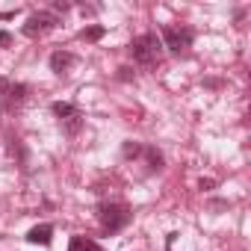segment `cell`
<instances>
[{
	"label": "cell",
	"instance_id": "8",
	"mask_svg": "<svg viewBox=\"0 0 251 251\" xmlns=\"http://www.w3.org/2000/svg\"><path fill=\"white\" fill-rule=\"evenodd\" d=\"M50 109H53V115H59L62 121H65V118L71 121V118H77V115H80L74 103H62V100H56V103H50Z\"/></svg>",
	"mask_w": 251,
	"mask_h": 251
},
{
	"label": "cell",
	"instance_id": "6",
	"mask_svg": "<svg viewBox=\"0 0 251 251\" xmlns=\"http://www.w3.org/2000/svg\"><path fill=\"white\" fill-rule=\"evenodd\" d=\"M50 239H53V227L50 225H36L27 233V242H33V245H50Z\"/></svg>",
	"mask_w": 251,
	"mask_h": 251
},
{
	"label": "cell",
	"instance_id": "3",
	"mask_svg": "<svg viewBox=\"0 0 251 251\" xmlns=\"http://www.w3.org/2000/svg\"><path fill=\"white\" fill-rule=\"evenodd\" d=\"M163 45H166L172 53H180V50H186V48L192 45V33H189V30H180V27L166 24V27H163Z\"/></svg>",
	"mask_w": 251,
	"mask_h": 251
},
{
	"label": "cell",
	"instance_id": "16",
	"mask_svg": "<svg viewBox=\"0 0 251 251\" xmlns=\"http://www.w3.org/2000/svg\"><path fill=\"white\" fill-rule=\"evenodd\" d=\"M118 77H121V80H133V71H130V68H118Z\"/></svg>",
	"mask_w": 251,
	"mask_h": 251
},
{
	"label": "cell",
	"instance_id": "12",
	"mask_svg": "<svg viewBox=\"0 0 251 251\" xmlns=\"http://www.w3.org/2000/svg\"><path fill=\"white\" fill-rule=\"evenodd\" d=\"M83 251H103V248H100L98 242H92V239H86V236H83Z\"/></svg>",
	"mask_w": 251,
	"mask_h": 251
},
{
	"label": "cell",
	"instance_id": "10",
	"mask_svg": "<svg viewBox=\"0 0 251 251\" xmlns=\"http://www.w3.org/2000/svg\"><path fill=\"white\" fill-rule=\"evenodd\" d=\"M145 157H148V163H151V169H154V172H160V169H163V154H160L157 148H145Z\"/></svg>",
	"mask_w": 251,
	"mask_h": 251
},
{
	"label": "cell",
	"instance_id": "7",
	"mask_svg": "<svg viewBox=\"0 0 251 251\" xmlns=\"http://www.w3.org/2000/svg\"><path fill=\"white\" fill-rule=\"evenodd\" d=\"M24 98H27V86H24V83H15V86H9V92L3 95V106L12 109V106L24 103Z\"/></svg>",
	"mask_w": 251,
	"mask_h": 251
},
{
	"label": "cell",
	"instance_id": "18",
	"mask_svg": "<svg viewBox=\"0 0 251 251\" xmlns=\"http://www.w3.org/2000/svg\"><path fill=\"white\" fill-rule=\"evenodd\" d=\"M9 92V80H3V77H0V98H3Z\"/></svg>",
	"mask_w": 251,
	"mask_h": 251
},
{
	"label": "cell",
	"instance_id": "1",
	"mask_svg": "<svg viewBox=\"0 0 251 251\" xmlns=\"http://www.w3.org/2000/svg\"><path fill=\"white\" fill-rule=\"evenodd\" d=\"M130 56L136 59V62H142V65H154L157 59H160V50H163V42L154 36V33H145V36H139V39H133L130 42Z\"/></svg>",
	"mask_w": 251,
	"mask_h": 251
},
{
	"label": "cell",
	"instance_id": "4",
	"mask_svg": "<svg viewBox=\"0 0 251 251\" xmlns=\"http://www.w3.org/2000/svg\"><path fill=\"white\" fill-rule=\"evenodd\" d=\"M56 24H59V18H56L53 12H33V15L27 18V24H24V36L36 39L39 33H45V30H53Z\"/></svg>",
	"mask_w": 251,
	"mask_h": 251
},
{
	"label": "cell",
	"instance_id": "14",
	"mask_svg": "<svg viewBox=\"0 0 251 251\" xmlns=\"http://www.w3.org/2000/svg\"><path fill=\"white\" fill-rule=\"evenodd\" d=\"M53 9H56V12H68V9H71V3H65V0H56Z\"/></svg>",
	"mask_w": 251,
	"mask_h": 251
},
{
	"label": "cell",
	"instance_id": "11",
	"mask_svg": "<svg viewBox=\"0 0 251 251\" xmlns=\"http://www.w3.org/2000/svg\"><path fill=\"white\" fill-rule=\"evenodd\" d=\"M139 154H142V148H139V145H133V142L124 145V157H139Z\"/></svg>",
	"mask_w": 251,
	"mask_h": 251
},
{
	"label": "cell",
	"instance_id": "15",
	"mask_svg": "<svg viewBox=\"0 0 251 251\" xmlns=\"http://www.w3.org/2000/svg\"><path fill=\"white\" fill-rule=\"evenodd\" d=\"M198 186H201V189H213V186H216V180H213V177H201V183H198Z\"/></svg>",
	"mask_w": 251,
	"mask_h": 251
},
{
	"label": "cell",
	"instance_id": "13",
	"mask_svg": "<svg viewBox=\"0 0 251 251\" xmlns=\"http://www.w3.org/2000/svg\"><path fill=\"white\" fill-rule=\"evenodd\" d=\"M68 251H83V236H71V245Z\"/></svg>",
	"mask_w": 251,
	"mask_h": 251
},
{
	"label": "cell",
	"instance_id": "2",
	"mask_svg": "<svg viewBox=\"0 0 251 251\" xmlns=\"http://www.w3.org/2000/svg\"><path fill=\"white\" fill-rule=\"evenodd\" d=\"M127 222H130V210L124 207V204H106V207H100V225H103V230L115 233Z\"/></svg>",
	"mask_w": 251,
	"mask_h": 251
},
{
	"label": "cell",
	"instance_id": "17",
	"mask_svg": "<svg viewBox=\"0 0 251 251\" xmlns=\"http://www.w3.org/2000/svg\"><path fill=\"white\" fill-rule=\"evenodd\" d=\"M9 42H12V36H9V33H6V30H3V33H0V48H6V45H9Z\"/></svg>",
	"mask_w": 251,
	"mask_h": 251
},
{
	"label": "cell",
	"instance_id": "9",
	"mask_svg": "<svg viewBox=\"0 0 251 251\" xmlns=\"http://www.w3.org/2000/svg\"><path fill=\"white\" fill-rule=\"evenodd\" d=\"M103 33H106V30H103L100 24H92V27H86V30L80 33V39H83V42H100Z\"/></svg>",
	"mask_w": 251,
	"mask_h": 251
},
{
	"label": "cell",
	"instance_id": "5",
	"mask_svg": "<svg viewBox=\"0 0 251 251\" xmlns=\"http://www.w3.org/2000/svg\"><path fill=\"white\" fill-rule=\"evenodd\" d=\"M77 62V56L74 53H68V50H56L53 56H50V71L53 74H68V68Z\"/></svg>",
	"mask_w": 251,
	"mask_h": 251
}]
</instances>
